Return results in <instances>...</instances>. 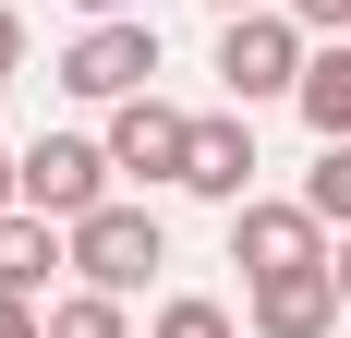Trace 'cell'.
<instances>
[{"mask_svg":"<svg viewBox=\"0 0 351 338\" xmlns=\"http://www.w3.org/2000/svg\"><path fill=\"white\" fill-rule=\"evenodd\" d=\"M303 61H315L303 12H218V85H230V109L303 97Z\"/></svg>","mask_w":351,"mask_h":338,"instance_id":"1","label":"cell"},{"mask_svg":"<svg viewBox=\"0 0 351 338\" xmlns=\"http://www.w3.org/2000/svg\"><path fill=\"white\" fill-rule=\"evenodd\" d=\"M158 266H170V230H158V205H121V194H109L97 218H73V278H85V290H121V302H134Z\"/></svg>","mask_w":351,"mask_h":338,"instance_id":"2","label":"cell"},{"mask_svg":"<svg viewBox=\"0 0 351 338\" xmlns=\"http://www.w3.org/2000/svg\"><path fill=\"white\" fill-rule=\"evenodd\" d=\"M61 85H73L85 109H121V97H145V85H158V25H145V12H97V25L61 49Z\"/></svg>","mask_w":351,"mask_h":338,"instance_id":"3","label":"cell"},{"mask_svg":"<svg viewBox=\"0 0 351 338\" xmlns=\"http://www.w3.org/2000/svg\"><path fill=\"white\" fill-rule=\"evenodd\" d=\"M327 254H339V230H327L315 205L291 194V205H230V266H243V290L254 278H303V266H327Z\"/></svg>","mask_w":351,"mask_h":338,"instance_id":"4","label":"cell"},{"mask_svg":"<svg viewBox=\"0 0 351 338\" xmlns=\"http://www.w3.org/2000/svg\"><path fill=\"white\" fill-rule=\"evenodd\" d=\"M109 181H121V169H109V133H36L25 145V205L36 218H97L109 205Z\"/></svg>","mask_w":351,"mask_h":338,"instance_id":"5","label":"cell"},{"mask_svg":"<svg viewBox=\"0 0 351 338\" xmlns=\"http://www.w3.org/2000/svg\"><path fill=\"white\" fill-rule=\"evenodd\" d=\"M182 157H194V109H170L158 85L109 109V169L121 181H182Z\"/></svg>","mask_w":351,"mask_h":338,"instance_id":"6","label":"cell"},{"mask_svg":"<svg viewBox=\"0 0 351 338\" xmlns=\"http://www.w3.org/2000/svg\"><path fill=\"white\" fill-rule=\"evenodd\" d=\"M182 194H206V205H254V109H206V121H194Z\"/></svg>","mask_w":351,"mask_h":338,"instance_id":"7","label":"cell"},{"mask_svg":"<svg viewBox=\"0 0 351 338\" xmlns=\"http://www.w3.org/2000/svg\"><path fill=\"white\" fill-rule=\"evenodd\" d=\"M339 278H327V266H303V278H254V290H243V326L254 338H339Z\"/></svg>","mask_w":351,"mask_h":338,"instance_id":"8","label":"cell"},{"mask_svg":"<svg viewBox=\"0 0 351 338\" xmlns=\"http://www.w3.org/2000/svg\"><path fill=\"white\" fill-rule=\"evenodd\" d=\"M61 266H73V230H61V218H36V205H12V218H0V290L36 302Z\"/></svg>","mask_w":351,"mask_h":338,"instance_id":"9","label":"cell"},{"mask_svg":"<svg viewBox=\"0 0 351 338\" xmlns=\"http://www.w3.org/2000/svg\"><path fill=\"white\" fill-rule=\"evenodd\" d=\"M291 109H303L315 145H351V36H327L315 61H303V97H291Z\"/></svg>","mask_w":351,"mask_h":338,"instance_id":"10","label":"cell"},{"mask_svg":"<svg viewBox=\"0 0 351 338\" xmlns=\"http://www.w3.org/2000/svg\"><path fill=\"white\" fill-rule=\"evenodd\" d=\"M49 338H134V314H121V290H85L73 278L61 302H49Z\"/></svg>","mask_w":351,"mask_h":338,"instance_id":"11","label":"cell"},{"mask_svg":"<svg viewBox=\"0 0 351 338\" xmlns=\"http://www.w3.org/2000/svg\"><path fill=\"white\" fill-rule=\"evenodd\" d=\"M145 338H243V314H230V302H206V290H170Z\"/></svg>","mask_w":351,"mask_h":338,"instance_id":"12","label":"cell"},{"mask_svg":"<svg viewBox=\"0 0 351 338\" xmlns=\"http://www.w3.org/2000/svg\"><path fill=\"white\" fill-rule=\"evenodd\" d=\"M303 205H315L327 230H351V145H315V169H303Z\"/></svg>","mask_w":351,"mask_h":338,"instance_id":"13","label":"cell"},{"mask_svg":"<svg viewBox=\"0 0 351 338\" xmlns=\"http://www.w3.org/2000/svg\"><path fill=\"white\" fill-rule=\"evenodd\" d=\"M12 73H25V12L0 0V97H12Z\"/></svg>","mask_w":351,"mask_h":338,"instance_id":"14","label":"cell"},{"mask_svg":"<svg viewBox=\"0 0 351 338\" xmlns=\"http://www.w3.org/2000/svg\"><path fill=\"white\" fill-rule=\"evenodd\" d=\"M303 12V36H351V0H291Z\"/></svg>","mask_w":351,"mask_h":338,"instance_id":"15","label":"cell"},{"mask_svg":"<svg viewBox=\"0 0 351 338\" xmlns=\"http://www.w3.org/2000/svg\"><path fill=\"white\" fill-rule=\"evenodd\" d=\"M0 338H49V302H12L0 290Z\"/></svg>","mask_w":351,"mask_h":338,"instance_id":"16","label":"cell"},{"mask_svg":"<svg viewBox=\"0 0 351 338\" xmlns=\"http://www.w3.org/2000/svg\"><path fill=\"white\" fill-rule=\"evenodd\" d=\"M12 205H25V157L0 145V218H12Z\"/></svg>","mask_w":351,"mask_h":338,"instance_id":"17","label":"cell"},{"mask_svg":"<svg viewBox=\"0 0 351 338\" xmlns=\"http://www.w3.org/2000/svg\"><path fill=\"white\" fill-rule=\"evenodd\" d=\"M327 278H339V302H351V230H339V254H327Z\"/></svg>","mask_w":351,"mask_h":338,"instance_id":"18","label":"cell"},{"mask_svg":"<svg viewBox=\"0 0 351 338\" xmlns=\"http://www.w3.org/2000/svg\"><path fill=\"white\" fill-rule=\"evenodd\" d=\"M73 12H85V25H97V12H145V0H73Z\"/></svg>","mask_w":351,"mask_h":338,"instance_id":"19","label":"cell"},{"mask_svg":"<svg viewBox=\"0 0 351 338\" xmlns=\"http://www.w3.org/2000/svg\"><path fill=\"white\" fill-rule=\"evenodd\" d=\"M218 12H267V0H218Z\"/></svg>","mask_w":351,"mask_h":338,"instance_id":"20","label":"cell"}]
</instances>
